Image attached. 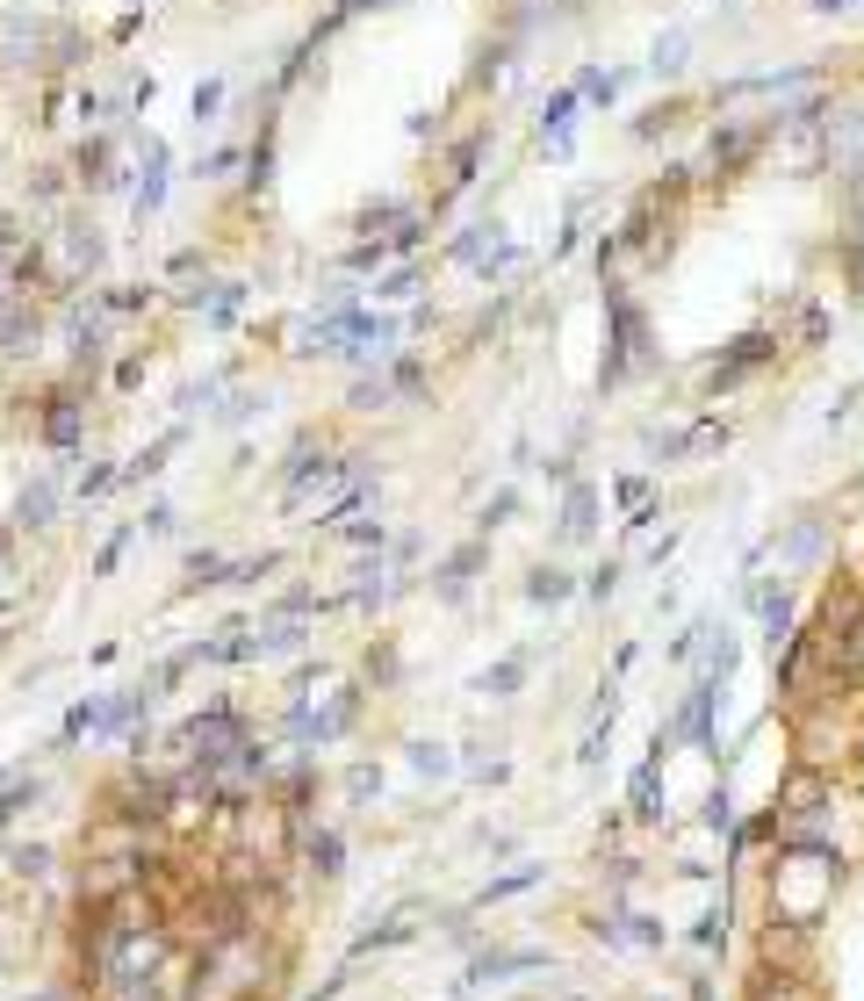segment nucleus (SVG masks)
I'll use <instances>...</instances> for the list:
<instances>
[{
  "label": "nucleus",
  "mask_w": 864,
  "mask_h": 1001,
  "mask_svg": "<svg viewBox=\"0 0 864 1001\" xmlns=\"http://www.w3.org/2000/svg\"><path fill=\"white\" fill-rule=\"evenodd\" d=\"M836 879H843V858L828 851V843H793V851H778V864H771V908H778V922L814 930V922L836 908Z\"/></svg>",
  "instance_id": "f257e3e1"
},
{
  "label": "nucleus",
  "mask_w": 864,
  "mask_h": 1001,
  "mask_svg": "<svg viewBox=\"0 0 864 1001\" xmlns=\"http://www.w3.org/2000/svg\"><path fill=\"white\" fill-rule=\"evenodd\" d=\"M822 800H828V779L814 764H800L793 779L778 785V822H793V836H807V822L822 814Z\"/></svg>",
  "instance_id": "f03ea898"
},
{
  "label": "nucleus",
  "mask_w": 864,
  "mask_h": 1001,
  "mask_svg": "<svg viewBox=\"0 0 864 1001\" xmlns=\"http://www.w3.org/2000/svg\"><path fill=\"white\" fill-rule=\"evenodd\" d=\"M756 965H778V973H807V930L800 922H771L764 944H756Z\"/></svg>",
  "instance_id": "7ed1b4c3"
},
{
  "label": "nucleus",
  "mask_w": 864,
  "mask_h": 1001,
  "mask_svg": "<svg viewBox=\"0 0 864 1001\" xmlns=\"http://www.w3.org/2000/svg\"><path fill=\"white\" fill-rule=\"evenodd\" d=\"M857 620H864V591H857V584H828V598H822V634H828V642H843Z\"/></svg>",
  "instance_id": "20e7f679"
},
{
  "label": "nucleus",
  "mask_w": 864,
  "mask_h": 1001,
  "mask_svg": "<svg viewBox=\"0 0 864 1001\" xmlns=\"http://www.w3.org/2000/svg\"><path fill=\"white\" fill-rule=\"evenodd\" d=\"M656 66H663V72L685 66V37H663V43H656Z\"/></svg>",
  "instance_id": "39448f33"
},
{
  "label": "nucleus",
  "mask_w": 864,
  "mask_h": 1001,
  "mask_svg": "<svg viewBox=\"0 0 864 1001\" xmlns=\"http://www.w3.org/2000/svg\"><path fill=\"white\" fill-rule=\"evenodd\" d=\"M814 8H822V14H836V8H851V0H814Z\"/></svg>",
  "instance_id": "423d86ee"
}]
</instances>
